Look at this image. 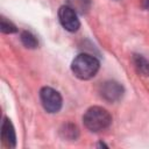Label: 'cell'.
Instances as JSON below:
<instances>
[{
    "mask_svg": "<svg viewBox=\"0 0 149 149\" xmlns=\"http://www.w3.org/2000/svg\"><path fill=\"white\" fill-rule=\"evenodd\" d=\"M83 123L92 133H100L107 129L112 123L109 112L100 106H92L86 109L83 115Z\"/></svg>",
    "mask_w": 149,
    "mask_h": 149,
    "instance_id": "obj_1",
    "label": "cell"
},
{
    "mask_svg": "<svg viewBox=\"0 0 149 149\" xmlns=\"http://www.w3.org/2000/svg\"><path fill=\"white\" fill-rule=\"evenodd\" d=\"M100 63L99 61L90 54H79L77 55L71 63V71L78 79L88 80L93 78L99 71Z\"/></svg>",
    "mask_w": 149,
    "mask_h": 149,
    "instance_id": "obj_2",
    "label": "cell"
},
{
    "mask_svg": "<svg viewBox=\"0 0 149 149\" xmlns=\"http://www.w3.org/2000/svg\"><path fill=\"white\" fill-rule=\"evenodd\" d=\"M40 100L44 111L50 114L58 113L63 106L61 93L50 86H43L40 90Z\"/></svg>",
    "mask_w": 149,
    "mask_h": 149,
    "instance_id": "obj_3",
    "label": "cell"
},
{
    "mask_svg": "<svg viewBox=\"0 0 149 149\" xmlns=\"http://www.w3.org/2000/svg\"><path fill=\"white\" fill-rule=\"evenodd\" d=\"M125 94V87L116 80H106L99 86V95L107 102H116Z\"/></svg>",
    "mask_w": 149,
    "mask_h": 149,
    "instance_id": "obj_4",
    "label": "cell"
},
{
    "mask_svg": "<svg viewBox=\"0 0 149 149\" xmlns=\"http://www.w3.org/2000/svg\"><path fill=\"white\" fill-rule=\"evenodd\" d=\"M58 21L61 26L70 33H76L80 27V21L78 19V14L68 5H63L58 9Z\"/></svg>",
    "mask_w": 149,
    "mask_h": 149,
    "instance_id": "obj_5",
    "label": "cell"
},
{
    "mask_svg": "<svg viewBox=\"0 0 149 149\" xmlns=\"http://www.w3.org/2000/svg\"><path fill=\"white\" fill-rule=\"evenodd\" d=\"M1 140L7 148H15L16 146V135L14 126L12 121L6 116L3 118L1 123Z\"/></svg>",
    "mask_w": 149,
    "mask_h": 149,
    "instance_id": "obj_6",
    "label": "cell"
},
{
    "mask_svg": "<svg viewBox=\"0 0 149 149\" xmlns=\"http://www.w3.org/2000/svg\"><path fill=\"white\" fill-rule=\"evenodd\" d=\"M59 136L66 141H76L79 136L78 127L72 122H66L59 128Z\"/></svg>",
    "mask_w": 149,
    "mask_h": 149,
    "instance_id": "obj_7",
    "label": "cell"
},
{
    "mask_svg": "<svg viewBox=\"0 0 149 149\" xmlns=\"http://www.w3.org/2000/svg\"><path fill=\"white\" fill-rule=\"evenodd\" d=\"M133 63H134V66L139 73H141L142 76L149 77V61L147 58H144L142 55L134 54L133 55Z\"/></svg>",
    "mask_w": 149,
    "mask_h": 149,
    "instance_id": "obj_8",
    "label": "cell"
},
{
    "mask_svg": "<svg viewBox=\"0 0 149 149\" xmlns=\"http://www.w3.org/2000/svg\"><path fill=\"white\" fill-rule=\"evenodd\" d=\"M66 5L77 14H86L91 8V0H66Z\"/></svg>",
    "mask_w": 149,
    "mask_h": 149,
    "instance_id": "obj_9",
    "label": "cell"
},
{
    "mask_svg": "<svg viewBox=\"0 0 149 149\" xmlns=\"http://www.w3.org/2000/svg\"><path fill=\"white\" fill-rule=\"evenodd\" d=\"M20 40L22 42V44L28 48V49H36L38 47V41L36 38V36L28 31V30H22L20 34Z\"/></svg>",
    "mask_w": 149,
    "mask_h": 149,
    "instance_id": "obj_10",
    "label": "cell"
},
{
    "mask_svg": "<svg viewBox=\"0 0 149 149\" xmlns=\"http://www.w3.org/2000/svg\"><path fill=\"white\" fill-rule=\"evenodd\" d=\"M0 30L3 34H14V33L17 31V28L13 22H10L6 17L1 16V19H0Z\"/></svg>",
    "mask_w": 149,
    "mask_h": 149,
    "instance_id": "obj_11",
    "label": "cell"
},
{
    "mask_svg": "<svg viewBox=\"0 0 149 149\" xmlns=\"http://www.w3.org/2000/svg\"><path fill=\"white\" fill-rule=\"evenodd\" d=\"M141 2H142V7L146 10H149V0H141Z\"/></svg>",
    "mask_w": 149,
    "mask_h": 149,
    "instance_id": "obj_12",
    "label": "cell"
},
{
    "mask_svg": "<svg viewBox=\"0 0 149 149\" xmlns=\"http://www.w3.org/2000/svg\"><path fill=\"white\" fill-rule=\"evenodd\" d=\"M98 147H105V148H107V146H106L105 143H102V142H100V143H98Z\"/></svg>",
    "mask_w": 149,
    "mask_h": 149,
    "instance_id": "obj_13",
    "label": "cell"
}]
</instances>
